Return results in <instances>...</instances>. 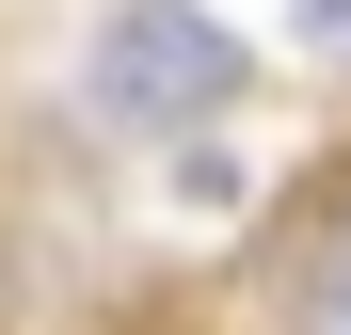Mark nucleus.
<instances>
[{
    "mask_svg": "<svg viewBox=\"0 0 351 335\" xmlns=\"http://www.w3.org/2000/svg\"><path fill=\"white\" fill-rule=\"evenodd\" d=\"M304 48H319V64H351V0H304Z\"/></svg>",
    "mask_w": 351,
    "mask_h": 335,
    "instance_id": "3",
    "label": "nucleus"
},
{
    "mask_svg": "<svg viewBox=\"0 0 351 335\" xmlns=\"http://www.w3.org/2000/svg\"><path fill=\"white\" fill-rule=\"evenodd\" d=\"M287 335H351V208H335V240L304 256V303H287Z\"/></svg>",
    "mask_w": 351,
    "mask_h": 335,
    "instance_id": "2",
    "label": "nucleus"
},
{
    "mask_svg": "<svg viewBox=\"0 0 351 335\" xmlns=\"http://www.w3.org/2000/svg\"><path fill=\"white\" fill-rule=\"evenodd\" d=\"M256 96V32L208 16V0H112L96 48H80V128L128 144V160H176L208 128H240Z\"/></svg>",
    "mask_w": 351,
    "mask_h": 335,
    "instance_id": "1",
    "label": "nucleus"
}]
</instances>
